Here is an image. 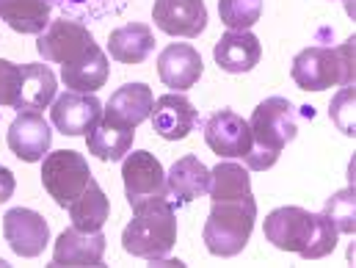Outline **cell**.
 Returning a JSON list of instances; mask_svg holds the SVG:
<instances>
[{"label":"cell","mask_w":356,"mask_h":268,"mask_svg":"<svg viewBox=\"0 0 356 268\" xmlns=\"http://www.w3.org/2000/svg\"><path fill=\"white\" fill-rule=\"evenodd\" d=\"M155 33L147 22H127L108 36L111 58L119 64H144L155 53Z\"/></svg>","instance_id":"d6986e66"},{"label":"cell","mask_w":356,"mask_h":268,"mask_svg":"<svg viewBox=\"0 0 356 268\" xmlns=\"http://www.w3.org/2000/svg\"><path fill=\"white\" fill-rule=\"evenodd\" d=\"M323 216L337 227V232H346V235H354L356 232V191L351 188H343L337 194H332L323 205Z\"/></svg>","instance_id":"4316f807"},{"label":"cell","mask_w":356,"mask_h":268,"mask_svg":"<svg viewBox=\"0 0 356 268\" xmlns=\"http://www.w3.org/2000/svg\"><path fill=\"white\" fill-rule=\"evenodd\" d=\"M53 8H58L64 17H72L78 22L113 17L127 8L130 0H47Z\"/></svg>","instance_id":"484cf974"},{"label":"cell","mask_w":356,"mask_h":268,"mask_svg":"<svg viewBox=\"0 0 356 268\" xmlns=\"http://www.w3.org/2000/svg\"><path fill=\"white\" fill-rule=\"evenodd\" d=\"M14 188H17V182H14L11 169L0 166V205H3V202H8V199L14 196Z\"/></svg>","instance_id":"4dcf8cb0"},{"label":"cell","mask_w":356,"mask_h":268,"mask_svg":"<svg viewBox=\"0 0 356 268\" xmlns=\"http://www.w3.org/2000/svg\"><path fill=\"white\" fill-rule=\"evenodd\" d=\"M213 58L216 64L229 72V75H241L249 72L260 64L263 58V45L252 31H227L216 47H213Z\"/></svg>","instance_id":"e0dca14e"},{"label":"cell","mask_w":356,"mask_h":268,"mask_svg":"<svg viewBox=\"0 0 356 268\" xmlns=\"http://www.w3.org/2000/svg\"><path fill=\"white\" fill-rule=\"evenodd\" d=\"M19 81H22V70L14 61L0 58V105L14 108L17 94H19Z\"/></svg>","instance_id":"f546056e"},{"label":"cell","mask_w":356,"mask_h":268,"mask_svg":"<svg viewBox=\"0 0 356 268\" xmlns=\"http://www.w3.org/2000/svg\"><path fill=\"white\" fill-rule=\"evenodd\" d=\"M61 81L64 86L81 94H94L105 86L108 81V56L99 50V45L91 50L89 58H83L75 67H61Z\"/></svg>","instance_id":"d4e9b609"},{"label":"cell","mask_w":356,"mask_h":268,"mask_svg":"<svg viewBox=\"0 0 356 268\" xmlns=\"http://www.w3.org/2000/svg\"><path fill=\"white\" fill-rule=\"evenodd\" d=\"M152 22L169 36L193 39L207 28L204 0H155Z\"/></svg>","instance_id":"4fadbf2b"},{"label":"cell","mask_w":356,"mask_h":268,"mask_svg":"<svg viewBox=\"0 0 356 268\" xmlns=\"http://www.w3.org/2000/svg\"><path fill=\"white\" fill-rule=\"evenodd\" d=\"M356 39L348 36L343 45H312L293 58L290 75L304 91H326L332 86H354Z\"/></svg>","instance_id":"277c9868"},{"label":"cell","mask_w":356,"mask_h":268,"mask_svg":"<svg viewBox=\"0 0 356 268\" xmlns=\"http://www.w3.org/2000/svg\"><path fill=\"white\" fill-rule=\"evenodd\" d=\"M22 81H19V94L14 108L17 111H44L47 105H53L58 81L53 75L50 67L44 64H22Z\"/></svg>","instance_id":"ffe728a7"},{"label":"cell","mask_w":356,"mask_h":268,"mask_svg":"<svg viewBox=\"0 0 356 268\" xmlns=\"http://www.w3.org/2000/svg\"><path fill=\"white\" fill-rule=\"evenodd\" d=\"M122 180H124V196H127L130 207H136L147 199H166L169 196L166 172H163L161 161L147 150H133V155L124 158Z\"/></svg>","instance_id":"ba28073f"},{"label":"cell","mask_w":356,"mask_h":268,"mask_svg":"<svg viewBox=\"0 0 356 268\" xmlns=\"http://www.w3.org/2000/svg\"><path fill=\"white\" fill-rule=\"evenodd\" d=\"M204 141L218 158H246L252 150V130L241 113L221 108L204 122Z\"/></svg>","instance_id":"30bf717a"},{"label":"cell","mask_w":356,"mask_h":268,"mask_svg":"<svg viewBox=\"0 0 356 268\" xmlns=\"http://www.w3.org/2000/svg\"><path fill=\"white\" fill-rule=\"evenodd\" d=\"M149 119H152V130L161 139H166V141H182L196 127L199 113H196L193 102L185 94L172 91V94H163V97H158L152 102Z\"/></svg>","instance_id":"5bb4252c"},{"label":"cell","mask_w":356,"mask_h":268,"mask_svg":"<svg viewBox=\"0 0 356 268\" xmlns=\"http://www.w3.org/2000/svg\"><path fill=\"white\" fill-rule=\"evenodd\" d=\"M105 258V235L64 230L53 249V266H99Z\"/></svg>","instance_id":"ac0fdd59"},{"label":"cell","mask_w":356,"mask_h":268,"mask_svg":"<svg viewBox=\"0 0 356 268\" xmlns=\"http://www.w3.org/2000/svg\"><path fill=\"white\" fill-rule=\"evenodd\" d=\"M266 241L282 252H296L304 260H321L337 249V227L323 213L287 205L266 216Z\"/></svg>","instance_id":"6da1fadb"},{"label":"cell","mask_w":356,"mask_h":268,"mask_svg":"<svg viewBox=\"0 0 356 268\" xmlns=\"http://www.w3.org/2000/svg\"><path fill=\"white\" fill-rule=\"evenodd\" d=\"M152 89L147 84H124L122 89H116L111 94V100L102 105V119L119 127H138L141 122L149 119L152 113Z\"/></svg>","instance_id":"9a60e30c"},{"label":"cell","mask_w":356,"mask_h":268,"mask_svg":"<svg viewBox=\"0 0 356 268\" xmlns=\"http://www.w3.org/2000/svg\"><path fill=\"white\" fill-rule=\"evenodd\" d=\"M177 244V213L166 199H147L133 207V219L122 232V249L133 258L158 263Z\"/></svg>","instance_id":"7a4b0ae2"},{"label":"cell","mask_w":356,"mask_h":268,"mask_svg":"<svg viewBox=\"0 0 356 268\" xmlns=\"http://www.w3.org/2000/svg\"><path fill=\"white\" fill-rule=\"evenodd\" d=\"M263 14V0H218V17L229 31H249Z\"/></svg>","instance_id":"83f0119b"},{"label":"cell","mask_w":356,"mask_h":268,"mask_svg":"<svg viewBox=\"0 0 356 268\" xmlns=\"http://www.w3.org/2000/svg\"><path fill=\"white\" fill-rule=\"evenodd\" d=\"M50 119L58 133L64 136H89L102 119V102L97 94H81V91H64L53 100Z\"/></svg>","instance_id":"8fae6325"},{"label":"cell","mask_w":356,"mask_h":268,"mask_svg":"<svg viewBox=\"0 0 356 268\" xmlns=\"http://www.w3.org/2000/svg\"><path fill=\"white\" fill-rule=\"evenodd\" d=\"M3 238L19 258H39L50 244V227L42 213L31 207H11L3 216Z\"/></svg>","instance_id":"9c48e42d"},{"label":"cell","mask_w":356,"mask_h":268,"mask_svg":"<svg viewBox=\"0 0 356 268\" xmlns=\"http://www.w3.org/2000/svg\"><path fill=\"white\" fill-rule=\"evenodd\" d=\"M204 72L202 56L193 45H166L158 56V78L175 91H185L199 84Z\"/></svg>","instance_id":"2e32d148"},{"label":"cell","mask_w":356,"mask_h":268,"mask_svg":"<svg viewBox=\"0 0 356 268\" xmlns=\"http://www.w3.org/2000/svg\"><path fill=\"white\" fill-rule=\"evenodd\" d=\"M89 161L75 150H56L42 158V185L58 207H70L89 185Z\"/></svg>","instance_id":"52a82bcc"},{"label":"cell","mask_w":356,"mask_h":268,"mask_svg":"<svg viewBox=\"0 0 356 268\" xmlns=\"http://www.w3.org/2000/svg\"><path fill=\"white\" fill-rule=\"evenodd\" d=\"M108 216H111V202H108L105 191L99 188V182L91 178L86 191L70 205L72 227L81 230V232H99L105 227Z\"/></svg>","instance_id":"7402d4cb"},{"label":"cell","mask_w":356,"mask_h":268,"mask_svg":"<svg viewBox=\"0 0 356 268\" xmlns=\"http://www.w3.org/2000/svg\"><path fill=\"white\" fill-rule=\"evenodd\" d=\"M50 8L47 0H0V19L17 33L39 36L50 25Z\"/></svg>","instance_id":"603a6c76"},{"label":"cell","mask_w":356,"mask_h":268,"mask_svg":"<svg viewBox=\"0 0 356 268\" xmlns=\"http://www.w3.org/2000/svg\"><path fill=\"white\" fill-rule=\"evenodd\" d=\"M257 221V202L252 196H235V199H218L210 207V216L204 221V246L216 258H235L246 249L252 230Z\"/></svg>","instance_id":"5b68a950"},{"label":"cell","mask_w":356,"mask_h":268,"mask_svg":"<svg viewBox=\"0 0 356 268\" xmlns=\"http://www.w3.org/2000/svg\"><path fill=\"white\" fill-rule=\"evenodd\" d=\"M166 185H169V196L177 205H188V202L199 199L202 194H207V188H210V169L196 155H182L177 164L169 169Z\"/></svg>","instance_id":"44dd1931"},{"label":"cell","mask_w":356,"mask_h":268,"mask_svg":"<svg viewBox=\"0 0 356 268\" xmlns=\"http://www.w3.org/2000/svg\"><path fill=\"white\" fill-rule=\"evenodd\" d=\"M354 105H356V91L351 89V86H343V89L334 94L332 105H329L332 122H334V125L340 127V133H346V136H356Z\"/></svg>","instance_id":"f1b7e54d"},{"label":"cell","mask_w":356,"mask_h":268,"mask_svg":"<svg viewBox=\"0 0 356 268\" xmlns=\"http://www.w3.org/2000/svg\"><path fill=\"white\" fill-rule=\"evenodd\" d=\"M249 130H252V150L243 158L246 169L266 172L279 161L282 150L298 133L296 105L287 97H268L254 108L249 119Z\"/></svg>","instance_id":"3957f363"},{"label":"cell","mask_w":356,"mask_h":268,"mask_svg":"<svg viewBox=\"0 0 356 268\" xmlns=\"http://www.w3.org/2000/svg\"><path fill=\"white\" fill-rule=\"evenodd\" d=\"M94 47H97L94 33H91L83 22H78L72 17L50 19V25L36 39L39 56L44 61H53V64H61V67L81 64L83 58H89Z\"/></svg>","instance_id":"8992f818"},{"label":"cell","mask_w":356,"mask_h":268,"mask_svg":"<svg viewBox=\"0 0 356 268\" xmlns=\"http://www.w3.org/2000/svg\"><path fill=\"white\" fill-rule=\"evenodd\" d=\"M133 139H136V130L133 127H119V125H111L105 119L97 122V127L86 136V144H89V152L99 161H122L130 147H133Z\"/></svg>","instance_id":"cb8c5ba5"},{"label":"cell","mask_w":356,"mask_h":268,"mask_svg":"<svg viewBox=\"0 0 356 268\" xmlns=\"http://www.w3.org/2000/svg\"><path fill=\"white\" fill-rule=\"evenodd\" d=\"M6 139H8V150L25 164L42 161L53 144L50 125L44 122V116L39 111H19V116L8 125Z\"/></svg>","instance_id":"7c38bea8"}]
</instances>
